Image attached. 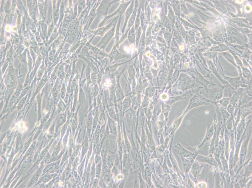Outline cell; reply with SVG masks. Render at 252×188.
Instances as JSON below:
<instances>
[{"mask_svg":"<svg viewBox=\"0 0 252 188\" xmlns=\"http://www.w3.org/2000/svg\"><path fill=\"white\" fill-rule=\"evenodd\" d=\"M227 85H228L214 83L213 85V86L211 88H209L207 87V91L204 97L210 100L211 103L217 101L223 97V90Z\"/></svg>","mask_w":252,"mask_h":188,"instance_id":"1","label":"cell"},{"mask_svg":"<svg viewBox=\"0 0 252 188\" xmlns=\"http://www.w3.org/2000/svg\"><path fill=\"white\" fill-rule=\"evenodd\" d=\"M223 78L232 87L237 89L239 88H245L248 85L249 81L243 77L239 76L235 77H230L222 75Z\"/></svg>","mask_w":252,"mask_h":188,"instance_id":"2","label":"cell"},{"mask_svg":"<svg viewBox=\"0 0 252 188\" xmlns=\"http://www.w3.org/2000/svg\"><path fill=\"white\" fill-rule=\"evenodd\" d=\"M210 103H211L210 100L200 94L197 91L191 99L189 108L191 109L203 105H208Z\"/></svg>","mask_w":252,"mask_h":188,"instance_id":"3","label":"cell"},{"mask_svg":"<svg viewBox=\"0 0 252 188\" xmlns=\"http://www.w3.org/2000/svg\"><path fill=\"white\" fill-rule=\"evenodd\" d=\"M114 27H113L105 35L101 42L97 45V46L100 49L104 48L113 35L115 31Z\"/></svg>","mask_w":252,"mask_h":188,"instance_id":"4","label":"cell"},{"mask_svg":"<svg viewBox=\"0 0 252 188\" xmlns=\"http://www.w3.org/2000/svg\"><path fill=\"white\" fill-rule=\"evenodd\" d=\"M244 89V88H238L231 97L229 103L233 106L235 108L236 107L238 104L241 94Z\"/></svg>","mask_w":252,"mask_h":188,"instance_id":"5","label":"cell"},{"mask_svg":"<svg viewBox=\"0 0 252 188\" xmlns=\"http://www.w3.org/2000/svg\"><path fill=\"white\" fill-rule=\"evenodd\" d=\"M241 114L244 117L251 114L252 112V102L251 101L240 106Z\"/></svg>","mask_w":252,"mask_h":188,"instance_id":"6","label":"cell"},{"mask_svg":"<svg viewBox=\"0 0 252 188\" xmlns=\"http://www.w3.org/2000/svg\"><path fill=\"white\" fill-rule=\"evenodd\" d=\"M209 67L210 69L214 74L216 76L217 78L221 81L223 85H228L229 84L228 82L225 80L219 74L215 66H214L213 63L212 62L210 61L208 63Z\"/></svg>","mask_w":252,"mask_h":188,"instance_id":"7","label":"cell"},{"mask_svg":"<svg viewBox=\"0 0 252 188\" xmlns=\"http://www.w3.org/2000/svg\"><path fill=\"white\" fill-rule=\"evenodd\" d=\"M117 19L116 18L114 20H113L112 22L110 23L109 25L107 26L101 28L99 29H97L95 31H91L95 35H102L103 34L106 32L107 30L109 28L115 24V23L116 22V19Z\"/></svg>","mask_w":252,"mask_h":188,"instance_id":"8","label":"cell"},{"mask_svg":"<svg viewBox=\"0 0 252 188\" xmlns=\"http://www.w3.org/2000/svg\"><path fill=\"white\" fill-rule=\"evenodd\" d=\"M252 97L248 96L244 88L240 97L239 103L240 106L251 101Z\"/></svg>","mask_w":252,"mask_h":188,"instance_id":"9","label":"cell"},{"mask_svg":"<svg viewBox=\"0 0 252 188\" xmlns=\"http://www.w3.org/2000/svg\"><path fill=\"white\" fill-rule=\"evenodd\" d=\"M242 67L241 73L243 77L249 81L251 79V72L248 68Z\"/></svg>","mask_w":252,"mask_h":188,"instance_id":"10","label":"cell"},{"mask_svg":"<svg viewBox=\"0 0 252 188\" xmlns=\"http://www.w3.org/2000/svg\"><path fill=\"white\" fill-rule=\"evenodd\" d=\"M231 97H222L219 100L216 102L220 106L223 108H226L230 103Z\"/></svg>","mask_w":252,"mask_h":188,"instance_id":"11","label":"cell"},{"mask_svg":"<svg viewBox=\"0 0 252 188\" xmlns=\"http://www.w3.org/2000/svg\"><path fill=\"white\" fill-rule=\"evenodd\" d=\"M223 55L231 63L236 67H237V65L235 63L234 58L230 54L227 53H223Z\"/></svg>","mask_w":252,"mask_h":188,"instance_id":"12","label":"cell"},{"mask_svg":"<svg viewBox=\"0 0 252 188\" xmlns=\"http://www.w3.org/2000/svg\"><path fill=\"white\" fill-rule=\"evenodd\" d=\"M251 79L249 82L248 85L247 87L244 88L245 91L247 94L250 97H252V86Z\"/></svg>","mask_w":252,"mask_h":188,"instance_id":"13","label":"cell"},{"mask_svg":"<svg viewBox=\"0 0 252 188\" xmlns=\"http://www.w3.org/2000/svg\"><path fill=\"white\" fill-rule=\"evenodd\" d=\"M91 49L96 54H101V55H103L105 54L97 47L91 46Z\"/></svg>","mask_w":252,"mask_h":188,"instance_id":"14","label":"cell"}]
</instances>
